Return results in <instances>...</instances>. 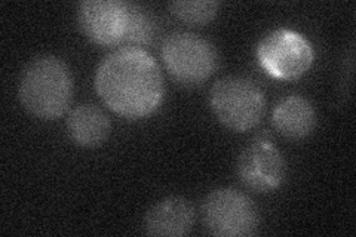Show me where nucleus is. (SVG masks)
I'll return each instance as SVG.
<instances>
[{"instance_id":"f257e3e1","label":"nucleus","mask_w":356,"mask_h":237,"mask_svg":"<svg viewBox=\"0 0 356 237\" xmlns=\"http://www.w3.org/2000/svg\"><path fill=\"white\" fill-rule=\"evenodd\" d=\"M95 91L115 115L138 120L161 107L165 95L163 76L147 51L122 47L99 63Z\"/></svg>"},{"instance_id":"f03ea898","label":"nucleus","mask_w":356,"mask_h":237,"mask_svg":"<svg viewBox=\"0 0 356 237\" xmlns=\"http://www.w3.org/2000/svg\"><path fill=\"white\" fill-rule=\"evenodd\" d=\"M18 98L31 116L42 120L61 117L73 99L72 72L55 55H39L21 73Z\"/></svg>"},{"instance_id":"7ed1b4c3","label":"nucleus","mask_w":356,"mask_h":237,"mask_svg":"<svg viewBox=\"0 0 356 237\" xmlns=\"http://www.w3.org/2000/svg\"><path fill=\"white\" fill-rule=\"evenodd\" d=\"M209 104L221 125L235 132L259 126L266 113L263 89L243 76H227L217 81L211 88Z\"/></svg>"},{"instance_id":"20e7f679","label":"nucleus","mask_w":356,"mask_h":237,"mask_svg":"<svg viewBox=\"0 0 356 237\" xmlns=\"http://www.w3.org/2000/svg\"><path fill=\"white\" fill-rule=\"evenodd\" d=\"M161 55L166 72L183 86L207 82L218 67V52L214 44L188 31L171 33L163 40Z\"/></svg>"},{"instance_id":"39448f33","label":"nucleus","mask_w":356,"mask_h":237,"mask_svg":"<svg viewBox=\"0 0 356 237\" xmlns=\"http://www.w3.org/2000/svg\"><path fill=\"white\" fill-rule=\"evenodd\" d=\"M257 60L270 77L296 81L309 72L315 60V51L302 33L276 28L259 42Z\"/></svg>"},{"instance_id":"423d86ee","label":"nucleus","mask_w":356,"mask_h":237,"mask_svg":"<svg viewBox=\"0 0 356 237\" xmlns=\"http://www.w3.org/2000/svg\"><path fill=\"white\" fill-rule=\"evenodd\" d=\"M202 213L208 231L218 237H247L259 230L257 206L236 188L222 187L211 191L204 200Z\"/></svg>"},{"instance_id":"0eeeda50","label":"nucleus","mask_w":356,"mask_h":237,"mask_svg":"<svg viewBox=\"0 0 356 237\" xmlns=\"http://www.w3.org/2000/svg\"><path fill=\"white\" fill-rule=\"evenodd\" d=\"M241 183L255 193H272L286 175L285 157L269 140H254L241 152L236 162Z\"/></svg>"},{"instance_id":"6e6552de","label":"nucleus","mask_w":356,"mask_h":237,"mask_svg":"<svg viewBox=\"0 0 356 237\" xmlns=\"http://www.w3.org/2000/svg\"><path fill=\"white\" fill-rule=\"evenodd\" d=\"M81 31L99 47L124 43L128 28V3L120 0H85L77 8Z\"/></svg>"},{"instance_id":"1a4fd4ad","label":"nucleus","mask_w":356,"mask_h":237,"mask_svg":"<svg viewBox=\"0 0 356 237\" xmlns=\"http://www.w3.org/2000/svg\"><path fill=\"white\" fill-rule=\"evenodd\" d=\"M195 220L196 213L192 203L184 197L171 196L149 209L144 218V229L149 236L184 237L192 231Z\"/></svg>"},{"instance_id":"9d476101","label":"nucleus","mask_w":356,"mask_h":237,"mask_svg":"<svg viewBox=\"0 0 356 237\" xmlns=\"http://www.w3.org/2000/svg\"><path fill=\"white\" fill-rule=\"evenodd\" d=\"M316 110L302 95H288L277 103L272 113V123L281 135L291 140H303L316 128Z\"/></svg>"},{"instance_id":"9b49d317","label":"nucleus","mask_w":356,"mask_h":237,"mask_svg":"<svg viewBox=\"0 0 356 237\" xmlns=\"http://www.w3.org/2000/svg\"><path fill=\"white\" fill-rule=\"evenodd\" d=\"M65 126L70 140L85 149H95L103 145L111 131L108 116L94 104L74 107L70 111Z\"/></svg>"},{"instance_id":"f8f14e48","label":"nucleus","mask_w":356,"mask_h":237,"mask_svg":"<svg viewBox=\"0 0 356 237\" xmlns=\"http://www.w3.org/2000/svg\"><path fill=\"white\" fill-rule=\"evenodd\" d=\"M218 9L220 3L213 0H178L170 5L175 18L192 26H207L217 17Z\"/></svg>"},{"instance_id":"ddd939ff","label":"nucleus","mask_w":356,"mask_h":237,"mask_svg":"<svg viewBox=\"0 0 356 237\" xmlns=\"http://www.w3.org/2000/svg\"><path fill=\"white\" fill-rule=\"evenodd\" d=\"M156 33L153 18L141 6L128 3V28L124 43L128 47L140 48L149 44Z\"/></svg>"}]
</instances>
